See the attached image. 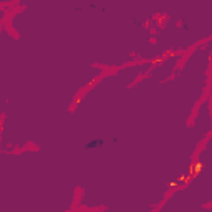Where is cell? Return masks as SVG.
Listing matches in <instances>:
<instances>
[{"mask_svg": "<svg viewBox=\"0 0 212 212\" xmlns=\"http://www.w3.org/2000/svg\"><path fill=\"white\" fill-rule=\"evenodd\" d=\"M104 141L103 139H96V141H90V143L86 144V149H93V148H99V146H103Z\"/></svg>", "mask_w": 212, "mask_h": 212, "instance_id": "1", "label": "cell"}]
</instances>
